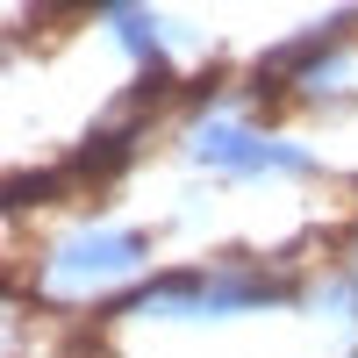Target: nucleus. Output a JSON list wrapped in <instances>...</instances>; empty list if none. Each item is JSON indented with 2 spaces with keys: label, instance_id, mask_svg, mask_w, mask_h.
I'll return each mask as SVG.
<instances>
[{
  "label": "nucleus",
  "instance_id": "nucleus-1",
  "mask_svg": "<svg viewBox=\"0 0 358 358\" xmlns=\"http://www.w3.org/2000/svg\"><path fill=\"white\" fill-rule=\"evenodd\" d=\"M143 258V236H108V244H65V273H122Z\"/></svg>",
  "mask_w": 358,
  "mask_h": 358
}]
</instances>
